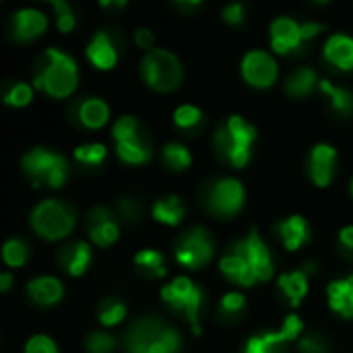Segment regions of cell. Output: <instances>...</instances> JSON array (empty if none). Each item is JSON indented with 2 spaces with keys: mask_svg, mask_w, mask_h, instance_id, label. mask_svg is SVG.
I'll list each match as a JSON object with an SVG mask.
<instances>
[{
  "mask_svg": "<svg viewBox=\"0 0 353 353\" xmlns=\"http://www.w3.org/2000/svg\"><path fill=\"white\" fill-rule=\"evenodd\" d=\"M77 83H79V72L74 60L56 48L46 50V54L39 58L35 66L33 87L41 89L54 99H64L72 95Z\"/></svg>",
  "mask_w": 353,
  "mask_h": 353,
  "instance_id": "cell-1",
  "label": "cell"
},
{
  "mask_svg": "<svg viewBox=\"0 0 353 353\" xmlns=\"http://www.w3.org/2000/svg\"><path fill=\"white\" fill-rule=\"evenodd\" d=\"M256 139V130L242 116H232L213 137V147L221 159L234 168H244L250 159V149Z\"/></svg>",
  "mask_w": 353,
  "mask_h": 353,
  "instance_id": "cell-2",
  "label": "cell"
},
{
  "mask_svg": "<svg viewBox=\"0 0 353 353\" xmlns=\"http://www.w3.org/2000/svg\"><path fill=\"white\" fill-rule=\"evenodd\" d=\"M74 223H77L74 211L66 203L56 199L41 201L31 213V225L35 234L50 242L66 238L74 230Z\"/></svg>",
  "mask_w": 353,
  "mask_h": 353,
  "instance_id": "cell-3",
  "label": "cell"
},
{
  "mask_svg": "<svg viewBox=\"0 0 353 353\" xmlns=\"http://www.w3.org/2000/svg\"><path fill=\"white\" fill-rule=\"evenodd\" d=\"M23 172L35 186L60 188L68 178V161L48 149H31L23 157Z\"/></svg>",
  "mask_w": 353,
  "mask_h": 353,
  "instance_id": "cell-4",
  "label": "cell"
},
{
  "mask_svg": "<svg viewBox=\"0 0 353 353\" xmlns=\"http://www.w3.org/2000/svg\"><path fill=\"white\" fill-rule=\"evenodd\" d=\"M143 81L155 91H174L182 83V64L180 60L168 50H151L141 62Z\"/></svg>",
  "mask_w": 353,
  "mask_h": 353,
  "instance_id": "cell-5",
  "label": "cell"
},
{
  "mask_svg": "<svg viewBox=\"0 0 353 353\" xmlns=\"http://www.w3.org/2000/svg\"><path fill=\"white\" fill-rule=\"evenodd\" d=\"M161 298L174 310L186 314L194 335L201 333L199 316H201V306H203V300H205L201 288H196L188 277H176L170 285H165L161 290Z\"/></svg>",
  "mask_w": 353,
  "mask_h": 353,
  "instance_id": "cell-6",
  "label": "cell"
},
{
  "mask_svg": "<svg viewBox=\"0 0 353 353\" xmlns=\"http://www.w3.org/2000/svg\"><path fill=\"white\" fill-rule=\"evenodd\" d=\"M213 254H215V242L205 228L190 230L188 234L182 236V240L176 246V261L192 271L209 265Z\"/></svg>",
  "mask_w": 353,
  "mask_h": 353,
  "instance_id": "cell-7",
  "label": "cell"
},
{
  "mask_svg": "<svg viewBox=\"0 0 353 353\" xmlns=\"http://www.w3.org/2000/svg\"><path fill=\"white\" fill-rule=\"evenodd\" d=\"M207 205L219 217H234L244 205V186L236 178H223L213 184Z\"/></svg>",
  "mask_w": 353,
  "mask_h": 353,
  "instance_id": "cell-8",
  "label": "cell"
},
{
  "mask_svg": "<svg viewBox=\"0 0 353 353\" xmlns=\"http://www.w3.org/2000/svg\"><path fill=\"white\" fill-rule=\"evenodd\" d=\"M277 62L265 50H252L242 60V77L256 89H267L277 81Z\"/></svg>",
  "mask_w": 353,
  "mask_h": 353,
  "instance_id": "cell-9",
  "label": "cell"
},
{
  "mask_svg": "<svg viewBox=\"0 0 353 353\" xmlns=\"http://www.w3.org/2000/svg\"><path fill=\"white\" fill-rule=\"evenodd\" d=\"M161 329L157 321L143 319L134 327H130L126 335V350L128 353H172L161 341Z\"/></svg>",
  "mask_w": 353,
  "mask_h": 353,
  "instance_id": "cell-10",
  "label": "cell"
},
{
  "mask_svg": "<svg viewBox=\"0 0 353 353\" xmlns=\"http://www.w3.org/2000/svg\"><path fill=\"white\" fill-rule=\"evenodd\" d=\"M234 248L250 263V267H252V271H254V275H256L259 281H269L273 277V271H275L273 256H271L267 244L261 240V236H259L256 230L250 232L248 238L240 240Z\"/></svg>",
  "mask_w": 353,
  "mask_h": 353,
  "instance_id": "cell-11",
  "label": "cell"
},
{
  "mask_svg": "<svg viewBox=\"0 0 353 353\" xmlns=\"http://www.w3.org/2000/svg\"><path fill=\"white\" fill-rule=\"evenodd\" d=\"M304 325L296 314H290L285 319V325L279 333H267L263 337H252L246 343L244 353H279L281 347L290 341H296L302 333Z\"/></svg>",
  "mask_w": 353,
  "mask_h": 353,
  "instance_id": "cell-12",
  "label": "cell"
},
{
  "mask_svg": "<svg viewBox=\"0 0 353 353\" xmlns=\"http://www.w3.org/2000/svg\"><path fill=\"white\" fill-rule=\"evenodd\" d=\"M304 43L302 25L290 17H279L271 23V48L277 54H290Z\"/></svg>",
  "mask_w": 353,
  "mask_h": 353,
  "instance_id": "cell-13",
  "label": "cell"
},
{
  "mask_svg": "<svg viewBox=\"0 0 353 353\" xmlns=\"http://www.w3.org/2000/svg\"><path fill=\"white\" fill-rule=\"evenodd\" d=\"M335 168H337V151L331 145H316L310 151V161H308V172L310 178L316 186L325 188L331 184L333 176H335Z\"/></svg>",
  "mask_w": 353,
  "mask_h": 353,
  "instance_id": "cell-14",
  "label": "cell"
},
{
  "mask_svg": "<svg viewBox=\"0 0 353 353\" xmlns=\"http://www.w3.org/2000/svg\"><path fill=\"white\" fill-rule=\"evenodd\" d=\"M118 236H120V230H118L114 215L103 207L93 209L89 215V238H91V242L99 248H108L118 240Z\"/></svg>",
  "mask_w": 353,
  "mask_h": 353,
  "instance_id": "cell-15",
  "label": "cell"
},
{
  "mask_svg": "<svg viewBox=\"0 0 353 353\" xmlns=\"http://www.w3.org/2000/svg\"><path fill=\"white\" fill-rule=\"evenodd\" d=\"M48 27V17L35 8H21L12 17V37L17 41H31Z\"/></svg>",
  "mask_w": 353,
  "mask_h": 353,
  "instance_id": "cell-16",
  "label": "cell"
},
{
  "mask_svg": "<svg viewBox=\"0 0 353 353\" xmlns=\"http://www.w3.org/2000/svg\"><path fill=\"white\" fill-rule=\"evenodd\" d=\"M87 58L89 62L99 70H110L118 62V50L112 41V37L105 31H97L95 37L87 46Z\"/></svg>",
  "mask_w": 353,
  "mask_h": 353,
  "instance_id": "cell-17",
  "label": "cell"
},
{
  "mask_svg": "<svg viewBox=\"0 0 353 353\" xmlns=\"http://www.w3.org/2000/svg\"><path fill=\"white\" fill-rule=\"evenodd\" d=\"M219 269L230 281H234V283H238L242 288H250V285H254L259 281L252 267H250V263L236 248H232V252H228L219 261Z\"/></svg>",
  "mask_w": 353,
  "mask_h": 353,
  "instance_id": "cell-18",
  "label": "cell"
},
{
  "mask_svg": "<svg viewBox=\"0 0 353 353\" xmlns=\"http://www.w3.org/2000/svg\"><path fill=\"white\" fill-rule=\"evenodd\" d=\"M323 56L327 62H331L339 70H353V37L345 33H337L329 37L323 50Z\"/></svg>",
  "mask_w": 353,
  "mask_h": 353,
  "instance_id": "cell-19",
  "label": "cell"
},
{
  "mask_svg": "<svg viewBox=\"0 0 353 353\" xmlns=\"http://www.w3.org/2000/svg\"><path fill=\"white\" fill-rule=\"evenodd\" d=\"M27 294H29V298L35 304H39V306H52V304H58L62 300L64 288H62V283L56 277L43 275V277H35L33 281H29Z\"/></svg>",
  "mask_w": 353,
  "mask_h": 353,
  "instance_id": "cell-20",
  "label": "cell"
},
{
  "mask_svg": "<svg viewBox=\"0 0 353 353\" xmlns=\"http://www.w3.org/2000/svg\"><path fill=\"white\" fill-rule=\"evenodd\" d=\"M58 261L68 275L81 277L91 263V248L87 242H77L72 246H64L58 252Z\"/></svg>",
  "mask_w": 353,
  "mask_h": 353,
  "instance_id": "cell-21",
  "label": "cell"
},
{
  "mask_svg": "<svg viewBox=\"0 0 353 353\" xmlns=\"http://www.w3.org/2000/svg\"><path fill=\"white\" fill-rule=\"evenodd\" d=\"M329 306L343 319H353V275L333 281L327 288Z\"/></svg>",
  "mask_w": 353,
  "mask_h": 353,
  "instance_id": "cell-22",
  "label": "cell"
},
{
  "mask_svg": "<svg viewBox=\"0 0 353 353\" xmlns=\"http://www.w3.org/2000/svg\"><path fill=\"white\" fill-rule=\"evenodd\" d=\"M77 116H79V122L85 128L95 130V128H101L110 120V108L99 97H87L85 101L79 103Z\"/></svg>",
  "mask_w": 353,
  "mask_h": 353,
  "instance_id": "cell-23",
  "label": "cell"
},
{
  "mask_svg": "<svg viewBox=\"0 0 353 353\" xmlns=\"http://www.w3.org/2000/svg\"><path fill=\"white\" fill-rule=\"evenodd\" d=\"M279 234H281V240H283L285 248L292 250V252L302 248L310 240V228H308V223H306V219L302 215H294V217L285 219L279 225Z\"/></svg>",
  "mask_w": 353,
  "mask_h": 353,
  "instance_id": "cell-24",
  "label": "cell"
},
{
  "mask_svg": "<svg viewBox=\"0 0 353 353\" xmlns=\"http://www.w3.org/2000/svg\"><path fill=\"white\" fill-rule=\"evenodd\" d=\"M316 81H319L316 72H314L310 66H302V68L294 70V72L288 77V81H285V91H288V95H292V97H296V99H302V97H308V95L314 91Z\"/></svg>",
  "mask_w": 353,
  "mask_h": 353,
  "instance_id": "cell-25",
  "label": "cell"
},
{
  "mask_svg": "<svg viewBox=\"0 0 353 353\" xmlns=\"http://www.w3.org/2000/svg\"><path fill=\"white\" fill-rule=\"evenodd\" d=\"M279 288L288 296L292 306H298L308 294V277L304 271H294L279 277Z\"/></svg>",
  "mask_w": 353,
  "mask_h": 353,
  "instance_id": "cell-26",
  "label": "cell"
},
{
  "mask_svg": "<svg viewBox=\"0 0 353 353\" xmlns=\"http://www.w3.org/2000/svg\"><path fill=\"white\" fill-rule=\"evenodd\" d=\"M153 217L159 221V223H165V225H178L182 219H184V205L180 203L178 196H165V199H159L155 205H153Z\"/></svg>",
  "mask_w": 353,
  "mask_h": 353,
  "instance_id": "cell-27",
  "label": "cell"
},
{
  "mask_svg": "<svg viewBox=\"0 0 353 353\" xmlns=\"http://www.w3.org/2000/svg\"><path fill=\"white\" fill-rule=\"evenodd\" d=\"M118 155L122 161L132 163V165H141L147 163L151 159V147L139 137L134 141H126V143H118Z\"/></svg>",
  "mask_w": 353,
  "mask_h": 353,
  "instance_id": "cell-28",
  "label": "cell"
},
{
  "mask_svg": "<svg viewBox=\"0 0 353 353\" xmlns=\"http://www.w3.org/2000/svg\"><path fill=\"white\" fill-rule=\"evenodd\" d=\"M321 89L329 95L331 99V105L337 114L341 116H350L353 114V95L347 89H341V87H333L329 81H321Z\"/></svg>",
  "mask_w": 353,
  "mask_h": 353,
  "instance_id": "cell-29",
  "label": "cell"
},
{
  "mask_svg": "<svg viewBox=\"0 0 353 353\" xmlns=\"http://www.w3.org/2000/svg\"><path fill=\"white\" fill-rule=\"evenodd\" d=\"M134 265L145 271L147 275L151 277H163L165 275V267H163V254L157 252V250H141L137 256H134Z\"/></svg>",
  "mask_w": 353,
  "mask_h": 353,
  "instance_id": "cell-30",
  "label": "cell"
},
{
  "mask_svg": "<svg viewBox=\"0 0 353 353\" xmlns=\"http://www.w3.org/2000/svg\"><path fill=\"white\" fill-rule=\"evenodd\" d=\"M163 161H165L172 170L182 172V170H186V168L192 163V155H190V151H188L184 145H180V143H170V145L163 147Z\"/></svg>",
  "mask_w": 353,
  "mask_h": 353,
  "instance_id": "cell-31",
  "label": "cell"
},
{
  "mask_svg": "<svg viewBox=\"0 0 353 353\" xmlns=\"http://www.w3.org/2000/svg\"><path fill=\"white\" fill-rule=\"evenodd\" d=\"M124 316H126V306L120 300L108 298V300L101 302V306H99V323L103 327H116V325H120L124 321Z\"/></svg>",
  "mask_w": 353,
  "mask_h": 353,
  "instance_id": "cell-32",
  "label": "cell"
},
{
  "mask_svg": "<svg viewBox=\"0 0 353 353\" xmlns=\"http://www.w3.org/2000/svg\"><path fill=\"white\" fill-rule=\"evenodd\" d=\"M2 259H4V263H6L8 267H12V269L23 267V265L27 263V259H29L27 244H25L23 240H17V238L4 242V246H2Z\"/></svg>",
  "mask_w": 353,
  "mask_h": 353,
  "instance_id": "cell-33",
  "label": "cell"
},
{
  "mask_svg": "<svg viewBox=\"0 0 353 353\" xmlns=\"http://www.w3.org/2000/svg\"><path fill=\"white\" fill-rule=\"evenodd\" d=\"M105 147L101 143H91V145H81L74 149V159L83 165L95 168L105 159Z\"/></svg>",
  "mask_w": 353,
  "mask_h": 353,
  "instance_id": "cell-34",
  "label": "cell"
},
{
  "mask_svg": "<svg viewBox=\"0 0 353 353\" xmlns=\"http://www.w3.org/2000/svg\"><path fill=\"white\" fill-rule=\"evenodd\" d=\"M31 99H33V89H31L29 83H23V81L12 83L6 89V93H4V103L6 105H12V108H23Z\"/></svg>",
  "mask_w": 353,
  "mask_h": 353,
  "instance_id": "cell-35",
  "label": "cell"
},
{
  "mask_svg": "<svg viewBox=\"0 0 353 353\" xmlns=\"http://www.w3.org/2000/svg\"><path fill=\"white\" fill-rule=\"evenodd\" d=\"M174 122L180 130H192L203 122V112L194 105H180L174 112Z\"/></svg>",
  "mask_w": 353,
  "mask_h": 353,
  "instance_id": "cell-36",
  "label": "cell"
},
{
  "mask_svg": "<svg viewBox=\"0 0 353 353\" xmlns=\"http://www.w3.org/2000/svg\"><path fill=\"white\" fill-rule=\"evenodd\" d=\"M112 134H114V141H118V143H126V141L139 139L141 132H139V122H137V118H134V116H122V118L114 124Z\"/></svg>",
  "mask_w": 353,
  "mask_h": 353,
  "instance_id": "cell-37",
  "label": "cell"
},
{
  "mask_svg": "<svg viewBox=\"0 0 353 353\" xmlns=\"http://www.w3.org/2000/svg\"><path fill=\"white\" fill-rule=\"evenodd\" d=\"M246 308V300L242 294L238 292H230L221 298L219 302V316L221 319H236L242 314V310Z\"/></svg>",
  "mask_w": 353,
  "mask_h": 353,
  "instance_id": "cell-38",
  "label": "cell"
},
{
  "mask_svg": "<svg viewBox=\"0 0 353 353\" xmlns=\"http://www.w3.org/2000/svg\"><path fill=\"white\" fill-rule=\"evenodd\" d=\"M85 345L89 353H112L116 347V339L105 331H95L87 337Z\"/></svg>",
  "mask_w": 353,
  "mask_h": 353,
  "instance_id": "cell-39",
  "label": "cell"
},
{
  "mask_svg": "<svg viewBox=\"0 0 353 353\" xmlns=\"http://www.w3.org/2000/svg\"><path fill=\"white\" fill-rule=\"evenodd\" d=\"M52 6L56 8V25L62 33H70L74 29V12L70 8V4L62 2V0H54Z\"/></svg>",
  "mask_w": 353,
  "mask_h": 353,
  "instance_id": "cell-40",
  "label": "cell"
},
{
  "mask_svg": "<svg viewBox=\"0 0 353 353\" xmlns=\"http://www.w3.org/2000/svg\"><path fill=\"white\" fill-rule=\"evenodd\" d=\"M25 353H58L56 343L46 335H35L27 341Z\"/></svg>",
  "mask_w": 353,
  "mask_h": 353,
  "instance_id": "cell-41",
  "label": "cell"
},
{
  "mask_svg": "<svg viewBox=\"0 0 353 353\" xmlns=\"http://www.w3.org/2000/svg\"><path fill=\"white\" fill-rule=\"evenodd\" d=\"M223 21L230 25H238L244 21V6L242 4H228L223 8Z\"/></svg>",
  "mask_w": 353,
  "mask_h": 353,
  "instance_id": "cell-42",
  "label": "cell"
},
{
  "mask_svg": "<svg viewBox=\"0 0 353 353\" xmlns=\"http://www.w3.org/2000/svg\"><path fill=\"white\" fill-rule=\"evenodd\" d=\"M300 352L302 353H327V345L319 337H306L300 341Z\"/></svg>",
  "mask_w": 353,
  "mask_h": 353,
  "instance_id": "cell-43",
  "label": "cell"
},
{
  "mask_svg": "<svg viewBox=\"0 0 353 353\" xmlns=\"http://www.w3.org/2000/svg\"><path fill=\"white\" fill-rule=\"evenodd\" d=\"M134 43H137L141 50L151 52V50H153V43H155V35H153L149 29H137V33H134Z\"/></svg>",
  "mask_w": 353,
  "mask_h": 353,
  "instance_id": "cell-44",
  "label": "cell"
},
{
  "mask_svg": "<svg viewBox=\"0 0 353 353\" xmlns=\"http://www.w3.org/2000/svg\"><path fill=\"white\" fill-rule=\"evenodd\" d=\"M120 211H122V215H124L126 219H137L139 213H141V207H139V203H137L134 199H124V201L120 203Z\"/></svg>",
  "mask_w": 353,
  "mask_h": 353,
  "instance_id": "cell-45",
  "label": "cell"
},
{
  "mask_svg": "<svg viewBox=\"0 0 353 353\" xmlns=\"http://www.w3.org/2000/svg\"><path fill=\"white\" fill-rule=\"evenodd\" d=\"M323 29H325V25H321V23H304L302 25V37H304V41L316 37Z\"/></svg>",
  "mask_w": 353,
  "mask_h": 353,
  "instance_id": "cell-46",
  "label": "cell"
},
{
  "mask_svg": "<svg viewBox=\"0 0 353 353\" xmlns=\"http://www.w3.org/2000/svg\"><path fill=\"white\" fill-rule=\"evenodd\" d=\"M339 242H341V246H343V248L353 250V225H347V228H343V230H341V234H339Z\"/></svg>",
  "mask_w": 353,
  "mask_h": 353,
  "instance_id": "cell-47",
  "label": "cell"
},
{
  "mask_svg": "<svg viewBox=\"0 0 353 353\" xmlns=\"http://www.w3.org/2000/svg\"><path fill=\"white\" fill-rule=\"evenodd\" d=\"M10 285H12V275H10V273H2V275H0V290H2V292H8Z\"/></svg>",
  "mask_w": 353,
  "mask_h": 353,
  "instance_id": "cell-48",
  "label": "cell"
},
{
  "mask_svg": "<svg viewBox=\"0 0 353 353\" xmlns=\"http://www.w3.org/2000/svg\"><path fill=\"white\" fill-rule=\"evenodd\" d=\"M180 8H192V6H201V2H180Z\"/></svg>",
  "mask_w": 353,
  "mask_h": 353,
  "instance_id": "cell-49",
  "label": "cell"
},
{
  "mask_svg": "<svg viewBox=\"0 0 353 353\" xmlns=\"http://www.w3.org/2000/svg\"><path fill=\"white\" fill-rule=\"evenodd\" d=\"M352 194H353V180H352Z\"/></svg>",
  "mask_w": 353,
  "mask_h": 353,
  "instance_id": "cell-50",
  "label": "cell"
}]
</instances>
